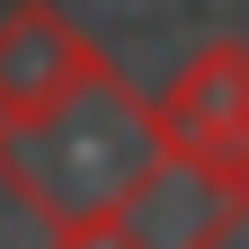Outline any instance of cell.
Masks as SVG:
<instances>
[{
  "instance_id": "1",
  "label": "cell",
  "mask_w": 249,
  "mask_h": 249,
  "mask_svg": "<svg viewBox=\"0 0 249 249\" xmlns=\"http://www.w3.org/2000/svg\"><path fill=\"white\" fill-rule=\"evenodd\" d=\"M169 178V142H160V107L134 80L89 71L80 89H62L53 107L0 124V187L36 213V223H71V213H107V205H142Z\"/></svg>"
},
{
  "instance_id": "3",
  "label": "cell",
  "mask_w": 249,
  "mask_h": 249,
  "mask_svg": "<svg viewBox=\"0 0 249 249\" xmlns=\"http://www.w3.org/2000/svg\"><path fill=\"white\" fill-rule=\"evenodd\" d=\"M107 45L62 9V0H9L0 9V116H36L89 71H107Z\"/></svg>"
},
{
  "instance_id": "4",
  "label": "cell",
  "mask_w": 249,
  "mask_h": 249,
  "mask_svg": "<svg viewBox=\"0 0 249 249\" xmlns=\"http://www.w3.org/2000/svg\"><path fill=\"white\" fill-rule=\"evenodd\" d=\"M53 249H151L134 205H107V213H71V223H53Z\"/></svg>"
},
{
  "instance_id": "5",
  "label": "cell",
  "mask_w": 249,
  "mask_h": 249,
  "mask_svg": "<svg viewBox=\"0 0 249 249\" xmlns=\"http://www.w3.org/2000/svg\"><path fill=\"white\" fill-rule=\"evenodd\" d=\"M187 249H249V187L240 196H213V213L187 231Z\"/></svg>"
},
{
  "instance_id": "6",
  "label": "cell",
  "mask_w": 249,
  "mask_h": 249,
  "mask_svg": "<svg viewBox=\"0 0 249 249\" xmlns=\"http://www.w3.org/2000/svg\"><path fill=\"white\" fill-rule=\"evenodd\" d=\"M0 124H9V116H0Z\"/></svg>"
},
{
  "instance_id": "2",
  "label": "cell",
  "mask_w": 249,
  "mask_h": 249,
  "mask_svg": "<svg viewBox=\"0 0 249 249\" xmlns=\"http://www.w3.org/2000/svg\"><path fill=\"white\" fill-rule=\"evenodd\" d=\"M151 107H160L169 169H187L205 196L249 187V45L240 36H213L205 53H187V71Z\"/></svg>"
}]
</instances>
